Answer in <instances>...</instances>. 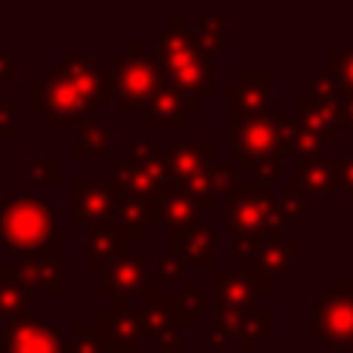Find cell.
Masks as SVG:
<instances>
[{
    "label": "cell",
    "mask_w": 353,
    "mask_h": 353,
    "mask_svg": "<svg viewBox=\"0 0 353 353\" xmlns=\"http://www.w3.org/2000/svg\"><path fill=\"white\" fill-rule=\"evenodd\" d=\"M109 93L112 74L97 59L65 56L53 72H43V78L28 87V109L41 115L47 128L84 124Z\"/></svg>",
    "instance_id": "1"
},
{
    "label": "cell",
    "mask_w": 353,
    "mask_h": 353,
    "mask_svg": "<svg viewBox=\"0 0 353 353\" xmlns=\"http://www.w3.org/2000/svg\"><path fill=\"white\" fill-rule=\"evenodd\" d=\"M0 245L6 251H16L19 257H56L59 230H56L53 201L37 199V195H19V199L0 201Z\"/></svg>",
    "instance_id": "2"
},
{
    "label": "cell",
    "mask_w": 353,
    "mask_h": 353,
    "mask_svg": "<svg viewBox=\"0 0 353 353\" xmlns=\"http://www.w3.org/2000/svg\"><path fill=\"white\" fill-rule=\"evenodd\" d=\"M226 230L232 232L230 251L245 254L282 236V220L276 214V199L254 183H239L226 195Z\"/></svg>",
    "instance_id": "3"
},
{
    "label": "cell",
    "mask_w": 353,
    "mask_h": 353,
    "mask_svg": "<svg viewBox=\"0 0 353 353\" xmlns=\"http://www.w3.org/2000/svg\"><path fill=\"white\" fill-rule=\"evenodd\" d=\"M155 65L171 74V84L195 99H205L214 93V68L201 56L195 34L189 28H165L159 31L152 53Z\"/></svg>",
    "instance_id": "4"
},
{
    "label": "cell",
    "mask_w": 353,
    "mask_h": 353,
    "mask_svg": "<svg viewBox=\"0 0 353 353\" xmlns=\"http://www.w3.org/2000/svg\"><path fill=\"white\" fill-rule=\"evenodd\" d=\"M112 105L121 115H134L143 112L146 103L155 97V90L161 87V68L155 65V59L146 53L140 41L128 43V53L118 56L112 62Z\"/></svg>",
    "instance_id": "5"
},
{
    "label": "cell",
    "mask_w": 353,
    "mask_h": 353,
    "mask_svg": "<svg viewBox=\"0 0 353 353\" xmlns=\"http://www.w3.org/2000/svg\"><path fill=\"white\" fill-rule=\"evenodd\" d=\"M282 121H285L282 115L267 112V115L242 118L230 124V146L242 171H248L251 165L282 159Z\"/></svg>",
    "instance_id": "6"
},
{
    "label": "cell",
    "mask_w": 353,
    "mask_h": 353,
    "mask_svg": "<svg viewBox=\"0 0 353 353\" xmlns=\"http://www.w3.org/2000/svg\"><path fill=\"white\" fill-rule=\"evenodd\" d=\"M310 329L332 350L353 344V282L335 279L325 285V292L313 304Z\"/></svg>",
    "instance_id": "7"
},
{
    "label": "cell",
    "mask_w": 353,
    "mask_h": 353,
    "mask_svg": "<svg viewBox=\"0 0 353 353\" xmlns=\"http://www.w3.org/2000/svg\"><path fill=\"white\" fill-rule=\"evenodd\" d=\"M211 159H214V146L208 140L174 143V146L168 149V159H165V171H168L171 186L186 189L192 199L195 195H211L208 192V176L214 171Z\"/></svg>",
    "instance_id": "8"
},
{
    "label": "cell",
    "mask_w": 353,
    "mask_h": 353,
    "mask_svg": "<svg viewBox=\"0 0 353 353\" xmlns=\"http://www.w3.org/2000/svg\"><path fill=\"white\" fill-rule=\"evenodd\" d=\"M130 199L118 183H74L72 186V223L74 226H112L118 201Z\"/></svg>",
    "instance_id": "9"
},
{
    "label": "cell",
    "mask_w": 353,
    "mask_h": 353,
    "mask_svg": "<svg viewBox=\"0 0 353 353\" xmlns=\"http://www.w3.org/2000/svg\"><path fill=\"white\" fill-rule=\"evenodd\" d=\"M62 335L37 313H25L16 323L3 325L0 335V353H62Z\"/></svg>",
    "instance_id": "10"
},
{
    "label": "cell",
    "mask_w": 353,
    "mask_h": 353,
    "mask_svg": "<svg viewBox=\"0 0 353 353\" xmlns=\"http://www.w3.org/2000/svg\"><path fill=\"white\" fill-rule=\"evenodd\" d=\"M99 347L112 353H140L143 350V329L140 310H130V301H112L99 313Z\"/></svg>",
    "instance_id": "11"
},
{
    "label": "cell",
    "mask_w": 353,
    "mask_h": 353,
    "mask_svg": "<svg viewBox=\"0 0 353 353\" xmlns=\"http://www.w3.org/2000/svg\"><path fill=\"white\" fill-rule=\"evenodd\" d=\"M270 112V72L263 68H245L236 81L226 87V121L267 115Z\"/></svg>",
    "instance_id": "12"
},
{
    "label": "cell",
    "mask_w": 353,
    "mask_h": 353,
    "mask_svg": "<svg viewBox=\"0 0 353 353\" xmlns=\"http://www.w3.org/2000/svg\"><path fill=\"white\" fill-rule=\"evenodd\" d=\"M112 165H115V180L130 199H143V201H152L171 186L168 180V171H165V161L155 159V161H146V165H134L128 155H112Z\"/></svg>",
    "instance_id": "13"
},
{
    "label": "cell",
    "mask_w": 353,
    "mask_h": 353,
    "mask_svg": "<svg viewBox=\"0 0 353 353\" xmlns=\"http://www.w3.org/2000/svg\"><path fill=\"white\" fill-rule=\"evenodd\" d=\"M199 109H201V99L183 93L171 81H161L155 97L149 99L146 109L140 112V121L146 124V128H180V124L186 121V115H195Z\"/></svg>",
    "instance_id": "14"
},
{
    "label": "cell",
    "mask_w": 353,
    "mask_h": 353,
    "mask_svg": "<svg viewBox=\"0 0 353 353\" xmlns=\"http://www.w3.org/2000/svg\"><path fill=\"white\" fill-rule=\"evenodd\" d=\"M12 276L16 282L25 288V292H37V294H47L53 298L59 292L62 282H72V270L62 267L56 257H47V254H22L12 267Z\"/></svg>",
    "instance_id": "15"
},
{
    "label": "cell",
    "mask_w": 353,
    "mask_h": 353,
    "mask_svg": "<svg viewBox=\"0 0 353 353\" xmlns=\"http://www.w3.org/2000/svg\"><path fill=\"white\" fill-rule=\"evenodd\" d=\"M152 282V273H149L146 261L143 257H121L115 261L112 267H105L103 273V282H99V292L105 298H115V301H130L137 294H143V288Z\"/></svg>",
    "instance_id": "16"
},
{
    "label": "cell",
    "mask_w": 353,
    "mask_h": 353,
    "mask_svg": "<svg viewBox=\"0 0 353 353\" xmlns=\"http://www.w3.org/2000/svg\"><path fill=\"white\" fill-rule=\"evenodd\" d=\"M171 254H176L183 263L208 270L214 263V232L205 223H192L186 230L171 232Z\"/></svg>",
    "instance_id": "17"
},
{
    "label": "cell",
    "mask_w": 353,
    "mask_h": 353,
    "mask_svg": "<svg viewBox=\"0 0 353 353\" xmlns=\"http://www.w3.org/2000/svg\"><path fill=\"white\" fill-rule=\"evenodd\" d=\"M301 171V186L307 195H319V199H332V195H341L338 186V155H310V159H294Z\"/></svg>",
    "instance_id": "18"
},
{
    "label": "cell",
    "mask_w": 353,
    "mask_h": 353,
    "mask_svg": "<svg viewBox=\"0 0 353 353\" xmlns=\"http://www.w3.org/2000/svg\"><path fill=\"white\" fill-rule=\"evenodd\" d=\"M152 217L155 223H165L171 232L176 230H186V226L195 223V205H192V195L180 186H168L159 199H152Z\"/></svg>",
    "instance_id": "19"
},
{
    "label": "cell",
    "mask_w": 353,
    "mask_h": 353,
    "mask_svg": "<svg viewBox=\"0 0 353 353\" xmlns=\"http://www.w3.org/2000/svg\"><path fill=\"white\" fill-rule=\"evenodd\" d=\"M294 121L304 130H310L323 146L325 143H338V137H341V124H338L335 105H323L310 97L298 99V105H294Z\"/></svg>",
    "instance_id": "20"
},
{
    "label": "cell",
    "mask_w": 353,
    "mask_h": 353,
    "mask_svg": "<svg viewBox=\"0 0 353 353\" xmlns=\"http://www.w3.org/2000/svg\"><path fill=\"white\" fill-rule=\"evenodd\" d=\"M128 242H124L121 236H118L115 226H99V230H90V236H87L84 242V263L93 270H105L112 267L115 261H121V257H128Z\"/></svg>",
    "instance_id": "21"
},
{
    "label": "cell",
    "mask_w": 353,
    "mask_h": 353,
    "mask_svg": "<svg viewBox=\"0 0 353 353\" xmlns=\"http://www.w3.org/2000/svg\"><path fill=\"white\" fill-rule=\"evenodd\" d=\"M214 298L217 307H230V310H251L254 307V288L242 279V273H232L230 267H214Z\"/></svg>",
    "instance_id": "22"
},
{
    "label": "cell",
    "mask_w": 353,
    "mask_h": 353,
    "mask_svg": "<svg viewBox=\"0 0 353 353\" xmlns=\"http://www.w3.org/2000/svg\"><path fill=\"white\" fill-rule=\"evenodd\" d=\"M152 223H155L152 201H143V199H124V201H118L112 226L118 230V236H121L124 242H140L143 230H146V226H152Z\"/></svg>",
    "instance_id": "23"
},
{
    "label": "cell",
    "mask_w": 353,
    "mask_h": 353,
    "mask_svg": "<svg viewBox=\"0 0 353 353\" xmlns=\"http://www.w3.org/2000/svg\"><path fill=\"white\" fill-rule=\"evenodd\" d=\"M294 257H298V239H292V236H279L273 242L254 248V261L261 267V273L267 276V282L276 279V276H285L292 270Z\"/></svg>",
    "instance_id": "24"
},
{
    "label": "cell",
    "mask_w": 353,
    "mask_h": 353,
    "mask_svg": "<svg viewBox=\"0 0 353 353\" xmlns=\"http://www.w3.org/2000/svg\"><path fill=\"white\" fill-rule=\"evenodd\" d=\"M115 146V134L112 128H105L99 118H87L84 124H78L72 140V155L84 159V155H97V152H112Z\"/></svg>",
    "instance_id": "25"
},
{
    "label": "cell",
    "mask_w": 353,
    "mask_h": 353,
    "mask_svg": "<svg viewBox=\"0 0 353 353\" xmlns=\"http://www.w3.org/2000/svg\"><path fill=\"white\" fill-rule=\"evenodd\" d=\"M28 301H31L28 292L16 282L12 267L0 270V325H10L19 316H25L28 313Z\"/></svg>",
    "instance_id": "26"
},
{
    "label": "cell",
    "mask_w": 353,
    "mask_h": 353,
    "mask_svg": "<svg viewBox=\"0 0 353 353\" xmlns=\"http://www.w3.org/2000/svg\"><path fill=\"white\" fill-rule=\"evenodd\" d=\"M140 329H143V341L152 338V341H168V338L180 335V329L174 325V319L168 316L165 310L159 307V294L155 298H140Z\"/></svg>",
    "instance_id": "27"
},
{
    "label": "cell",
    "mask_w": 353,
    "mask_h": 353,
    "mask_svg": "<svg viewBox=\"0 0 353 353\" xmlns=\"http://www.w3.org/2000/svg\"><path fill=\"white\" fill-rule=\"evenodd\" d=\"M223 25H226V12H201V16H199L195 43H199V50H201V56H205V59L223 53V47H226Z\"/></svg>",
    "instance_id": "28"
},
{
    "label": "cell",
    "mask_w": 353,
    "mask_h": 353,
    "mask_svg": "<svg viewBox=\"0 0 353 353\" xmlns=\"http://www.w3.org/2000/svg\"><path fill=\"white\" fill-rule=\"evenodd\" d=\"M267 335H270V313H267V310H257V307L245 310L242 319H239V329H236V344H239V350L254 353L257 344H261Z\"/></svg>",
    "instance_id": "29"
},
{
    "label": "cell",
    "mask_w": 353,
    "mask_h": 353,
    "mask_svg": "<svg viewBox=\"0 0 353 353\" xmlns=\"http://www.w3.org/2000/svg\"><path fill=\"white\" fill-rule=\"evenodd\" d=\"M307 199H310V195L304 192L301 183H282V199L276 201V214H279L282 223H285V220H298L301 214L307 211Z\"/></svg>",
    "instance_id": "30"
},
{
    "label": "cell",
    "mask_w": 353,
    "mask_h": 353,
    "mask_svg": "<svg viewBox=\"0 0 353 353\" xmlns=\"http://www.w3.org/2000/svg\"><path fill=\"white\" fill-rule=\"evenodd\" d=\"M325 72L338 81L344 97L353 93V47H344V50H338V53H332L329 59H325Z\"/></svg>",
    "instance_id": "31"
},
{
    "label": "cell",
    "mask_w": 353,
    "mask_h": 353,
    "mask_svg": "<svg viewBox=\"0 0 353 353\" xmlns=\"http://www.w3.org/2000/svg\"><path fill=\"white\" fill-rule=\"evenodd\" d=\"M341 97L344 93H341V87H338V81L332 78L325 68L310 74V99H316V103H323V105H338Z\"/></svg>",
    "instance_id": "32"
},
{
    "label": "cell",
    "mask_w": 353,
    "mask_h": 353,
    "mask_svg": "<svg viewBox=\"0 0 353 353\" xmlns=\"http://www.w3.org/2000/svg\"><path fill=\"white\" fill-rule=\"evenodd\" d=\"M62 353H103V347H99V332L97 325H84L78 323L72 329V341L65 344V350Z\"/></svg>",
    "instance_id": "33"
},
{
    "label": "cell",
    "mask_w": 353,
    "mask_h": 353,
    "mask_svg": "<svg viewBox=\"0 0 353 353\" xmlns=\"http://www.w3.org/2000/svg\"><path fill=\"white\" fill-rule=\"evenodd\" d=\"M28 176L41 186H53L59 180V159L56 155H34L28 161Z\"/></svg>",
    "instance_id": "34"
},
{
    "label": "cell",
    "mask_w": 353,
    "mask_h": 353,
    "mask_svg": "<svg viewBox=\"0 0 353 353\" xmlns=\"http://www.w3.org/2000/svg\"><path fill=\"white\" fill-rule=\"evenodd\" d=\"M239 261H242V279L248 282L251 288H254V294L257 298H263V294L270 292V282H267V276L261 273V267H257V261H254V251H245V254H239Z\"/></svg>",
    "instance_id": "35"
},
{
    "label": "cell",
    "mask_w": 353,
    "mask_h": 353,
    "mask_svg": "<svg viewBox=\"0 0 353 353\" xmlns=\"http://www.w3.org/2000/svg\"><path fill=\"white\" fill-rule=\"evenodd\" d=\"M236 186H239V174L230 171V168H214L211 176H208V192L214 199H226Z\"/></svg>",
    "instance_id": "36"
},
{
    "label": "cell",
    "mask_w": 353,
    "mask_h": 353,
    "mask_svg": "<svg viewBox=\"0 0 353 353\" xmlns=\"http://www.w3.org/2000/svg\"><path fill=\"white\" fill-rule=\"evenodd\" d=\"M152 282H183V261L171 251L159 257V267L152 273Z\"/></svg>",
    "instance_id": "37"
},
{
    "label": "cell",
    "mask_w": 353,
    "mask_h": 353,
    "mask_svg": "<svg viewBox=\"0 0 353 353\" xmlns=\"http://www.w3.org/2000/svg\"><path fill=\"white\" fill-rule=\"evenodd\" d=\"M16 140V103L10 97H0V143Z\"/></svg>",
    "instance_id": "38"
},
{
    "label": "cell",
    "mask_w": 353,
    "mask_h": 353,
    "mask_svg": "<svg viewBox=\"0 0 353 353\" xmlns=\"http://www.w3.org/2000/svg\"><path fill=\"white\" fill-rule=\"evenodd\" d=\"M183 301H186L195 313H205V310H211L214 307V298H208L195 279H183Z\"/></svg>",
    "instance_id": "39"
},
{
    "label": "cell",
    "mask_w": 353,
    "mask_h": 353,
    "mask_svg": "<svg viewBox=\"0 0 353 353\" xmlns=\"http://www.w3.org/2000/svg\"><path fill=\"white\" fill-rule=\"evenodd\" d=\"M128 159L134 165H146V161H155L159 159V146L152 140H130L128 143Z\"/></svg>",
    "instance_id": "40"
},
{
    "label": "cell",
    "mask_w": 353,
    "mask_h": 353,
    "mask_svg": "<svg viewBox=\"0 0 353 353\" xmlns=\"http://www.w3.org/2000/svg\"><path fill=\"white\" fill-rule=\"evenodd\" d=\"M335 171H338V186H341V192L353 195V159H341V155H338Z\"/></svg>",
    "instance_id": "41"
},
{
    "label": "cell",
    "mask_w": 353,
    "mask_h": 353,
    "mask_svg": "<svg viewBox=\"0 0 353 353\" xmlns=\"http://www.w3.org/2000/svg\"><path fill=\"white\" fill-rule=\"evenodd\" d=\"M335 115H338V124H347V128L353 130V93H347V97L338 99Z\"/></svg>",
    "instance_id": "42"
},
{
    "label": "cell",
    "mask_w": 353,
    "mask_h": 353,
    "mask_svg": "<svg viewBox=\"0 0 353 353\" xmlns=\"http://www.w3.org/2000/svg\"><path fill=\"white\" fill-rule=\"evenodd\" d=\"M0 81L3 84H16V59H10L3 47H0Z\"/></svg>",
    "instance_id": "43"
},
{
    "label": "cell",
    "mask_w": 353,
    "mask_h": 353,
    "mask_svg": "<svg viewBox=\"0 0 353 353\" xmlns=\"http://www.w3.org/2000/svg\"><path fill=\"white\" fill-rule=\"evenodd\" d=\"M152 353H186L183 335H174V338H168V341H161V344H159V350H152Z\"/></svg>",
    "instance_id": "44"
},
{
    "label": "cell",
    "mask_w": 353,
    "mask_h": 353,
    "mask_svg": "<svg viewBox=\"0 0 353 353\" xmlns=\"http://www.w3.org/2000/svg\"><path fill=\"white\" fill-rule=\"evenodd\" d=\"M329 353H353V344H347V347H338V350H329Z\"/></svg>",
    "instance_id": "45"
},
{
    "label": "cell",
    "mask_w": 353,
    "mask_h": 353,
    "mask_svg": "<svg viewBox=\"0 0 353 353\" xmlns=\"http://www.w3.org/2000/svg\"><path fill=\"white\" fill-rule=\"evenodd\" d=\"M261 353H285V350H261Z\"/></svg>",
    "instance_id": "46"
},
{
    "label": "cell",
    "mask_w": 353,
    "mask_h": 353,
    "mask_svg": "<svg viewBox=\"0 0 353 353\" xmlns=\"http://www.w3.org/2000/svg\"><path fill=\"white\" fill-rule=\"evenodd\" d=\"M140 353H152V350H140Z\"/></svg>",
    "instance_id": "47"
},
{
    "label": "cell",
    "mask_w": 353,
    "mask_h": 353,
    "mask_svg": "<svg viewBox=\"0 0 353 353\" xmlns=\"http://www.w3.org/2000/svg\"><path fill=\"white\" fill-rule=\"evenodd\" d=\"M0 180H3V174H0Z\"/></svg>",
    "instance_id": "48"
}]
</instances>
